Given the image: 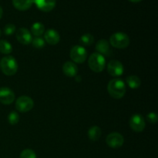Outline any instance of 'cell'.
I'll return each instance as SVG.
<instances>
[{"label":"cell","mask_w":158,"mask_h":158,"mask_svg":"<svg viewBox=\"0 0 158 158\" xmlns=\"http://www.w3.org/2000/svg\"><path fill=\"white\" fill-rule=\"evenodd\" d=\"M107 91L114 99H121L126 94V85L120 79H114L107 85Z\"/></svg>","instance_id":"6da1fadb"},{"label":"cell","mask_w":158,"mask_h":158,"mask_svg":"<svg viewBox=\"0 0 158 158\" xmlns=\"http://www.w3.org/2000/svg\"><path fill=\"white\" fill-rule=\"evenodd\" d=\"M0 69L5 75L13 76L18 71V63L14 57L6 56L0 61Z\"/></svg>","instance_id":"7a4b0ae2"},{"label":"cell","mask_w":158,"mask_h":158,"mask_svg":"<svg viewBox=\"0 0 158 158\" xmlns=\"http://www.w3.org/2000/svg\"><path fill=\"white\" fill-rule=\"evenodd\" d=\"M88 65L89 69L95 73H100L104 69L106 65V60L103 56L98 52H94L88 60Z\"/></svg>","instance_id":"3957f363"},{"label":"cell","mask_w":158,"mask_h":158,"mask_svg":"<svg viewBox=\"0 0 158 158\" xmlns=\"http://www.w3.org/2000/svg\"><path fill=\"white\" fill-rule=\"evenodd\" d=\"M110 43L113 47L117 49H125L130 45V38L126 33L116 32L110 38Z\"/></svg>","instance_id":"277c9868"},{"label":"cell","mask_w":158,"mask_h":158,"mask_svg":"<svg viewBox=\"0 0 158 158\" xmlns=\"http://www.w3.org/2000/svg\"><path fill=\"white\" fill-rule=\"evenodd\" d=\"M34 102L31 97L27 96H22L16 100L15 108L19 112L26 113L33 108Z\"/></svg>","instance_id":"5b68a950"},{"label":"cell","mask_w":158,"mask_h":158,"mask_svg":"<svg viewBox=\"0 0 158 158\" xmlns=\"http://www.w3.org/2000/svg\"><path fill=\"white\" fill-rule=\"evenodd\" d=\"M70 58L74 63H83L87 58V52L81 46H74L69 52Z\"/></svg>","instance_id":"8992f818"},{"label":"cell","mask_w":158,"mask_h":158,"mask_svg":"<svg viewBox=\"0 0 158 158\" xmlns=\"http://www.w3.org/2000/svg\"><path fill=\"white\" fill-rule=\"evenodd\" d=\"M106 143L111 148H120L124 143V138L123 135L117 132L110 134L106 138Z\"/></svg>","instance_id":"52a82bcc"},{"label":"cell","mask_w":158,"mask_h":158,"mask_svg":"<svg viewBox=\"0 0 158 158\" xmlns=\"http://www.w3.org/2000/svg\"><path fill=\"white\" fill-rule=\"evenodd\" d=\"M130 127L135 132H142L146 127V123L143 116L140 114H134L130 119Z\"/></svg>","instance_id":"ba28073f"},{"label":"cell","mask_w":158,"mask_h":158,"mask_svg":"<svg viewBox=\"0 0 158 158\" xmlns=\"http://www.w3.org/2000/svg\"><path fill=\"white\" fill-rule=\"evenodd\" d=\"M15 94L8 87L0 88V103L4 105H9L15 100Z\"/></svg>","instance_id":"9c48e42d"},{"label":"cell","mask_w":158,"mask_h":158,"mask_svg":"<svg viewBox=\"0 0 158 158\" xmlns=\"http://www.w3.org/2000/svg\"><path fill=\"white\" fill-rule=\"evenodd\" d=\"M107 71L112 77H119L123 73V66L118 60H111L107 65Z\"/></svg>","instance_id":"30bf717a"},{"label":"cell","mask_w":158,"mask_h":158,"mask_svg":"<svg viewBox=\"0 0 158 158\" xmlns=\"http://www.w3.org/2000/svg\"><path fill=\"white\" fill-rule=\"evenodd\" d=\"M15 37L18 42L21 44L28 45L32 43V35L31 32L26 28H20L16 31Z\"/></svg>","instance_id":"8fae6325"},{"label":"cell","mask_w":158,"mask_h":158,"mask_svg":"<svg viewBox=\"0 0 158 158\" xmlns=\"http://www.w3.org/2000/svg\"><path fill=\"white\" fill-rule=\"evenodd\" d=\"M96 50L100 55L106 56H110L113 53L109 42L106 40H100L97 42L96 44Z\"/></svg>","instance_id":"7c38bea8"},{"label":"cell","mask_w":158,"mask_h":158,"mask_svg":"<svg viewBox=\"0 0 158 158\" xmlns=\"http://www.w3.org/2000/svg\"><path fill=\"white\" fill-rule=\"evenodd\" d=\"M33 2L40 10L48 12L55 8L56 0H33Z\"/></svg>","instance_id":"4fadbf2b"},{"label":"cell","mask_w":158,"mask_h":158,"mask_svg":"<svg viewBox=\"0 0 158 158\" xmlns=\"http://www.w3.org/2000/svg\"><path fill=\"white\" fill-rule=\"evenodd\" d=\"M44 39L48 44L54 46L59 43L60 40V35L55 29H49L45 32Z\"/></svg>","instance_id":"5bb4252c"},{"label":"cell","mask_w":158,"mask_h":158,"mask_svg":"<svg viewBox=\"0 0 158 158\" xmlns=\"http://www.w3.org/2000/svg\"><path fill=\"white\" fill-rule=\"evenodd\" d=\"M63 72L67 77H73L77 76V73H78V68L73 62L68 61L63 64Z\"/></svg>","instance_id":"9a60e30c"},{"label":"cell","mask_w":158,"mask_h":158,"mask_svg":"<svg viewBox=\"0 0 158 158\" xmlns=\"http://www.w3.org/2000/svg\"><path fill=\"white\" fill-rule=\"evenodd\" d=\"M13 6L19 11H26L32 7L33 0H12Z\"/></svg>","instance_id":"2e32d148"},{"label":"cell","mask_w":158,"mask_h":158,"mask_svg":"<svg viewBox=\"0 0 158 158\" xmlns=\"http://www.w3.org/2000/svg\"><path fill=\"white\" fill-rule=\"evenodd\" d=\"M102 134V130L97 126L90 127L88 131V137L92 141H97L100 138Z\"/></svg>","instance_id":"e0dca14e"},{"label":"cell","mask_w":158,"mask_h":158,"mask_svg":"<svg viewBox=\"0 0 158 158\" xmlns=\"http://www.w3.org/2000/svg\"><path fill=\"white\" fill-rule=\"evenodd\" d=\"M126 81L129 87L131 89H137V88L140 87V84H141L140 79L134 75H131L127 77Z\"/></svg>","instance_id":"ac0fdd59"},{"label":"cell","mask_w":158,"mask_h":158,"mask_svg":"<svg viewBox=\"0 0 158 158\" xmlns=\"http://www.w3.org/2000/svg\"><path fill=\"white\" fill-rule=\"evenodd\" d=\"M31 32H32V35H34L35 36H41L45 32L44 25L41 23H35L31 27Z\"/></svg>","instance_id":"d6986e66"},{"label":"cell","mask_w":158,"mask_h":158,"mask_svg":"<svg viewBox=\"0 0 158 158\" xmlns=\"http://www.w3.org/2000/svg\"><path fill=\"white\" fill-rule=\"evenodd\" d=\"M12 52V46L7 40H0V52L9 55Z\"/></svg>","instance_id":"ffe728a7"},{"label":"cell","mask_w":158,"mask_h":158,"mask_svg":"<svg viewBox=\"0 0 158 158\" xmlns=\"http://www.w3.org/2000/svg\"><path fill=\"white\" fill-rule=\"evenodd\" d=\"M80 41V43L83 45H84V46H90V45H92L93 43H94V35H91V34L86 33L82 35Z\"/></svg>","instance_id":"44dd1931"},{"label":"cell","mask_w":158,"mask_h":158,"mask_svg":"<svg viewBox=\"0 0 158 158\" xmlns=\"http://www.w3.org/2000/svg\"><path fill=\"white\" fill-rule=\"evenodd\" d=\"M8 121L11 125H15L19 121V116L18 113L15 111H12L8 115Z\"/></svg>","instance_id":"7402d4cb"},{"label":"cell","mask_w":158,"mask_h":158,"mask_svg":"<svg viewBox=\"0 0 158 158\" xmlns=\"http://www.w3.org/2000/svg\"><path fill=\"white\" fill-rule=\"evenodd\" d=\"M19 158H36V154L32 150L26 149L22 151Z\"/></svg>","instance_id":"603a6c76"},{"label":"cell","mask_w":158,"mask_h":158,"mask_svg":"<svg viewBox=\"0 0 158 158\" xmlns=\"http://www.w3.org/2000/svg\"><path fill=\"white\" fill-rule=\"evenodd\" d=\"M32 44L33 47L36 49H41L45 46V41L41 37H35L32 40Z\"/></svg>","instance_id":"cb8c5ba5"},{"label":"cell","mask_w":158,"mask_h":158,"mask_svg":"<svg viewBox=\"0 0 158 158\" xmlns=\"http://www.w3.org/2000/svg\"><path fill=\"white\" fill-rule=\"evenodd\" d=\"M15 29L16 28H15V25L9 23V24L6 25V26L4 27V33L7 35H12L15 32Z\"/></svg>","instance_id":"d4e9b609"},{"label":"cell","mask_w":158,"mask_h":158,"mask_svg":"<svg viewBox=\"0 0 158 158\" xmlns=\"http://www.w3.org/2000/svg\"><path fill=\"white\" fill-rule=\"evenodd\" d=\"M147 120H148V121L149 123L155 124L157 122V115L155 113H150L147 116Z\"/></svg>","instance_id":"484cf974"},{"label":"cell","mask_w":158,"mask_h":158,"mask_svg":"<svg viewBox=\"0 0 158 158\" xmlns=\"http://www.w3.org/2000/svg\"><path fill=\"white\" fill-rule=\"evenodd\" d=\"M2 14H3V10H2V8L1 7V6H0V19L2 18Z\"/></svg>","instance_id":"4316f807"},{"label":"cell","mask_w":158,"mask_h":158,"mask_svg":"<svg viewBox=\"0 0 158 158\" xmlns=\"http://www.w3.org/2000/svg\"><path fill=\"white\" fill-rule=\"evenodd\" d=\"M128 1L131 2L137 3V2H140V1H141V0H128Z\"/></svg>","instance_id":"83f0119b"},{"label":"cell","mask_w":158,"mask_h":158,"mask_svg":"<svg viewBox=\"0 0 158 158\" xmlns=\"http://www.w3.org/2000/svg\"><path fill=\"white\" fill-rule=\"evenodd\" d=\"M1 34H2V32H1V29H0V36H1Z\"/></svg>","instance_id":"f1b7e54d"}]
</instances>
